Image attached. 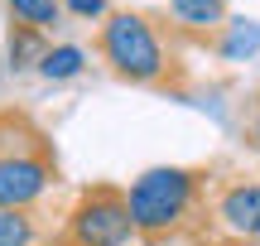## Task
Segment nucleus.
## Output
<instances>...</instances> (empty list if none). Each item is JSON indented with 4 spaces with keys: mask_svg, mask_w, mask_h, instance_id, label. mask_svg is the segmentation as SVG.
Masks as SVG:
<instances>
[{
    "mask_svg": "<svg viewBox=\"0 0 260 246\" xmlns=\"http://www.w3.org/2000/svg\"><path fill=\"white\" fill-rule=\"evenodd\" d=\"M222 29H232V34H226V44H222V53H255L260 48V24L255 19H236V24H222Z\"/></svg>",
    "mask_w": 260,
    "mask_h": 246,
    "instance_id": "nucleus-11",
    "label": "nucleus"
},
{
    "mask_svg": "<svg viewBox=\"0 0 260 246\" xmlns=\"http://www.w3.org/2000/svg\"><path fill=\"white\" fill-rule=\"evenodd\" d=\"M82 68H87V48H77V44L44 48V58H39V73H44L48 82H68V77H77Z\"/></svg>",
    "mask_w": 260,
    "mask_h": 246,
    "instance_id": "nucleus-8",
    "label": "nucleus"
},
{
    "mask_svg": "<svg viewBox=\"0 0 260 246\" xmlns=\"http://www.w3.org/2000/svg\"><path fill=\"white\" fill-rule=\"evenodd\" d=\"M169 10H174V19L178 24H188V29H222V19H226V0H169Z\"/></svg>",
    "mask_w": 260,
    "mask_h": 246,
    "instance_id": "nucleus-7",
    "label": "nucleus"
},
{
    "mask_svg": "<svg viewBox=\"0 0 260 246\" xmlns=\"http://www.w3.org/2000/svg\"><path fill=\"white\" fill-rule=\"evenodd\" d=\"M217 222L232 237L260 241V183H232L217 203Z\"/></svg>",
    "mask_w": 260,
    "mask_h": 246,
    "instance_id": "nucleus-5",
    "label": "nucleus"
},
{
    "mask_svg": "<svg viewBox=\"0 0 260 246\" xmlns=\"http://www.w3.org/2000/svg\"><path fill=\"white\" fill-rule=\"evenodd\" d=\"M96 53L130 87H169L178 73V58L164 48L159 24L135 10H106L102 29H96Z\"/></svg>",
    "mask_w": 260,
    "mask_h": 246,
    "instance_id": "nucleus-1",
    "label": "nucleus"
},
{
    "mask_svg": "<svg viewBox=\"0 0 260 246\" xmlns=\"http://www.w3.org/2000/svg\"><path fill=\"white\" fill-rule=\"evenodd\" d=\"M63 10H73L82 19H106V0H63Z\"/></svg>",
    "mask_w": 260,
    "mask_h": 246,
    "instance_id": "nucleus-12",
    "label": "nucleus"
},
{
    "mask_svg": "<svg viewBox=\"0 0 260 246\" xmlns=\"http://www.w3.org/2000/svg\"><path fill=\"white\" fill-rule=\"evenodd\" d=\"M44 222L34 208H0V246H39Z\"/></svg>",
    "mask_w": 260,
    "mask_h": 246,
    "instance_id": "nucleus-6",
    "label": "nucleus"
},
{
    "mask_svg": "<svg viewBox=\"0 0 260 246\" xmlns=\"http://www.w3.org/2000/svg\"><path fill=\"white\" fill-rule=\"evenodd\" d=\"M58 183L53 150H19L0 155V208H34Z\"/></svg>",
    "mask_w": 260,
    "mask_h": 246,
    "instance_id": "nucleus-4",
    "label": "nucleus"
},
{
    "mask_svg": "<svg viewBox=\"0 0 260 246\" xmlns=\"http://www.w3.org/2000/svg\"><path fill=\"white\" fill-rule=\"evenodd\" d=\"M39 58H44V29L19 24L15 34H10V63H15V68H29V63H34L39 68Z\"/></svg>",
    "mask_w": 260,
    "mask_h": 246,
    "instance_id": "nucleus-10",
    "label": "nucleus"
},
{
    "mask_svg": "<svg viewBox=\"0 0 260 246\" xmlns=\"http://www.w3.org/2000/svg\"><path fill=\"white\" fill-rule=\"evenodd\" d=\"M10 15L19 19V24L29 29H53L58 19H63V0H5Z\"/></svg>",
    "mask_w": 260,
    "mask_h": 246,
    "instance_id": "nucleus-9",
    "label": "nucleus"
},
{
    "mask_svg": "<svg viewBox=\"0 0 260 246\" xmlns=\"http://www.w3.org/2000/svg\"><path fill=\"white\" fill-rule=\"evenodd\" d=\"M198 169H183V164H159V169H145L135 183L125 189L130 203V222H135V237L159 241L164 232H174L178 222L188 218L198 198Z\"/></svg>",
    "mask_w": 260,
    "mask_h": 246,
    "instance_id": "nucleus-2",
    "label": "nucleus"
},
{
    "mask_svg": "<svg viewBox=\"0 0 260 246\" xmlns=\"http://www.w3.org/2000/svg\"><path fill=\"white\" fill-rule=\"evenodd\" d=\"M130 237H135V222H130L125 193L116 183H92L68 208L58 246H130Z\"/></svg>",
    "mask_w": 260,
    "mask_h": 246,
    "instance_id": "nucleus-3",
    "label": "nucleus"
}]
</instances>
